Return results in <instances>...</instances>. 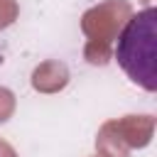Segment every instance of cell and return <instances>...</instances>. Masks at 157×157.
Here are the masks:
<instances>
[{"instance_id":"6da1fadb","label":"cell","mask_w":157,"mask_h":157,"mask_svg":"<svg viewBox=\"0 0 157 157\" xmlns=\"http://www.w3.org/2000/svg\"><path fill=\"white\" fill-rule=\"evenodd\" d=\"M115 61L145 91H157V10L145 7L128 20L115 44Z\"/></svg>"}]
</instances>
